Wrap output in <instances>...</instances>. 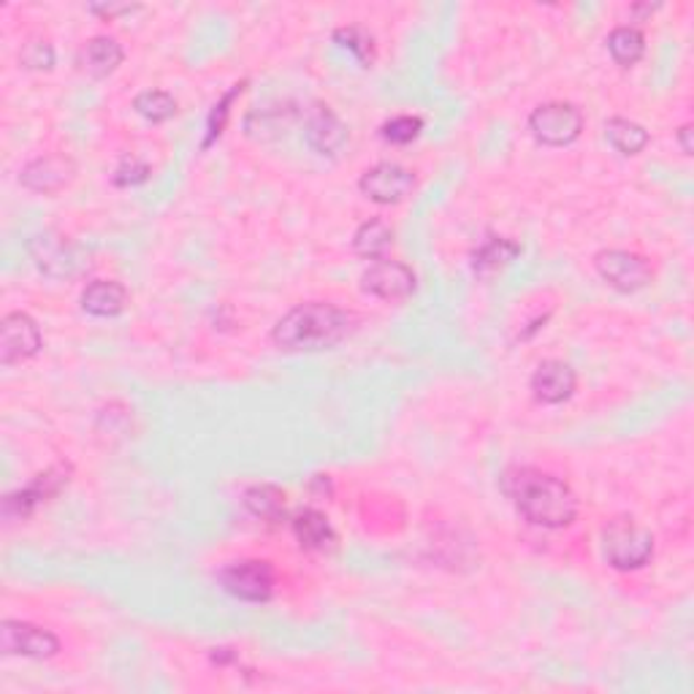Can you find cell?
Wrapping results in <instances>:
<instances>
[{"mask_svg": "<svg viewBox=\"0 0 694 694\" xmlns=\"http://www.w3.org/2000/svg\"><path fill=\"white\" fill-rule=\"evenodd\" d=\"M505 494L529 524L542 529L570 527L578 516V497L564 480L532 467L508 469L503 478Z\"/></svg>", "mask_w": 694, "mask_h": 694, "instance_id": "cell-1", "label": "cell"}, {"mask_svg": "<svg viewBox=\"0 0 694 694\" xmlns=\"http://www.w3.org/2000/svg\"><path fill=\"white\" fill-rule=\"evenodd\" d=\"M350 329H353V318L345 310L325 301H310L282 315L271 331V340L277 348L291 350V353H318V350L340 345Z\"/></svg>", "mask_w": 694, "mask_h": 694, "instance_id": "cell-2", "label": "cell"}, {"mask_svg": "<svg viewBox=\"0 0 694 694\" xmlns=\"http://www.w3.org/2000/svg\"><path fill=\"white\" fill-rule=\"evenodd\" d=\"M602 557L613 570H641L654 557V537L632 518H615L602 529Z\"/></svg>", "mask_w": 694, "mask_h": 694, "instance_id": "cell-3", "label": "cell"}, {"mask_svg": "<svg viewBox=\"0 0 694 694\" xmlns=\"http://www.w3.org/2000/svg\"><path fill=\"white\" fill-rule=\"evenodd\" d=\"M529 131L546 147H567L581 136L583 114L581 108L564 101H551L529 114Z\"/></svg>", "mask_w": 694, "mask_h": 694, "instance_id": "cell-4", "label": "cell"}, {"mask_svg": "<svg viewBox=\"0 0 694 694\" xmlns=\"http://www.w3.org/2000/svg\"><path fill=\"white\" fill-rule=\"evenodd\" d=\"M222 589L231 597L245 602H267L275 594V570L269 561L261 559H241L231 561L220 570Z\"/></svg>", "mask_w": 694, "mask_h": 694, "instance_id": "cell-5", "label": "cell"}, {"mask_svg": "<svg viewBox=\"0 0 694 694\" xmlns=\"http://www.w3.org/2000/svg\"><path fill=\"white\" fill-rule=\"evenodd\" d=\"M71 467L69 464H58V467H50L46 473L35 475L33 480L28 483L20 491L9 494L3 499V518L6 521H17V518H28L39 505L50 503L52 497H58L63 491V486L69 483Z\"/></svg>", "mask_w": 694, "mask_h": 694, "instance_id": "cell-6", "label": "cell"}, {"mask_svg": "<svg viewBox=\"0 0 694 694\" xmlns=\"http://www.w3.org/2000/svg\"><path fill=\"white\" fill-rule=\"evenodd\" d=\"M602 280L621 293H635L651 282V267L643 256L626 250H602L594 256Z\"/></svg>", "mask_w": 694, "mask_h": 694, "instance_id": "cell-7", "label": "cell"}, {"mask_svg": "<svg viewBox=\"0 0 694 694\" xmlns=\"http://www.w3.org/2000/svg\"><path fill=\"white\" fill-rule=\"evenodd\" d=\"M0 651L6 656H28V660H50L60 651V641L50 630L28 624V621L6 619L0 624Z\"/></svg>", "mask_w": 694, "mask_h": 694, "instance_id": "cell-8", "label": "cell"}, {"mask_svg": "<svg viewBox=\"0 0 694 694\" xmlns=\"http://www.w3.org/2000/svg\"><path fill=\"white\" fill-rule=\"evenodd\" d=\"M41 350V329L25 312H9L0 321V364L14 366Z\"/></svg>", "mask_w": 694, "mask_h": 694, "instance_id": "cell-9", "label": "cell"}, {"mask_svg": "<svg viewBox=\"0 0 694 694\" xmlns=\"http://www.w3.org/2000/svg\"><path fill=\"white\" fill-rule=\"evenodd\" d=\"M33 263L44 271L52 280H65V277H74L82 269V256L69 239L58 237V234L46 231L33 237L28 245Z\"/></svg>", "mask_w": 694, "mask_h": 694, "instance_id": "cell-10", "label": "cell"}, {"mask_svg": "<svg viewBox=\"0 0 694 694\" xmlns=\"http://www.w3.org/2000/svg\"><path fill=\"white\" fill-rule=\"evenodd\" d=\"M361 193L374 204H400L410 196V190L415 187L413 172L400 166V163H377L370 172L361 174Z\"/></svg>", "mask_w": 694, "mask_h": 694, "instance_id": "cell-11", "label": "cell"}, {"mask_svg": "<svg viewBox=\"0 0 694 694\" xmlns=\"http://www.w3.org/2000/svg\"><path fill=\"white\" fill-rule=\"evenodd\" d=\"M361 288L366 293L377 296L385 301H402L415 291V271L402 261H389L380 258L361 277Z\"/></svg>", "mask_w": 694, "mask_h": 694, "instance_id": "cell-12", "label": "cell"}, {"mask_svg": "<svg viewBox=\"0 0 694 694\" xmlns=\"http://www.w3.org/2000/svg\"><path fill=\"white\" fill-rule=\"evenodd\" d=\"M76 166L74 160L65 158V155H44V158L30 160L20 174V183L33 193H44V196H52V193L63 190L65 185L74 179Z\"/></svg>", "mask_w": 694, "mask_h": 694, "instance_id": "cell-13", "label": "cell"}, {"mask_svg": "<svg viewBox=\"0 0 694 694\" xmlns=\"http://www.w3.org/2000/svg\"><path fill=\"white\" fill-rule=\"evenodd\" d=\"M304 138L312 153L331 158L348 144V125L329 106H315L304 123Z\"/></svg>", "mask_w": 694, "mask_h": 694, "instance_id": "cell-14", "label": "cell"}, {"mask_svg": "<svg viewBox=\"0 0 694 694\" xmlns=\"http://www.w3.org/2000/svg\"><path fill=\"white\" fill-rule=\"evenodd\" d=\"M576 370L564 361L548 359L532 374V394L542 404H561L576 394Z\"/></svg>", "mask_w": 694, "mask_h": 694, "instance_id": "cell-15", "label": "cell"}, {"mask_svg": "<svg viewBox=\"0 0 694 694\" xmlns=\"http://www.w3.org/2000/svg\"><path fill=\"white\" fill-rule=\"evenodd\" d=\"M128 304V291L114 280H95L82 291V310L95 318H114Z\"/></svg>", "mask_w": 694, "mask_h": 694, "instance_id": "cell-16", "label": "cell"}, {"mask_svg": "<svg viewBox=\"0 0 694 694\" xmlns=\"http://www.w3.org/2000/svg\"><path fill=\"white\" fill-rule=\"evenodd\" d=\"M291 527H293L296 540H299V546L307 548V551H325V548L334 546V540H336L329 518H325L321 510H312V508L299 510L293 516Z\"/></svg>", "mask_w": 694, "mask_h": 694, "instance_id": "cell-17", "label": "cell"}, {"mask_svg": "<svg viewBox=\"0 0 694 694\" xmlns=\"http://www.w3.org/2000/svg\"><path fill=\"white\" fill-rule=\"evenodd\" d=\"M125 52L120 46L117 39H108V35H95L93 41H87L84 46V69L95 76V80H104V76L114 74L117 65L123 63Z\"/></svg>", "mask_w": 694, "mask_h": 694, "instance_id": "cell-18", "label": "cell"}, {"mask_svg": "<svg viewBox=\"0 0 694 694\" xmlns=\"http://www.w3.org/2000/svg\"><path fill=\"white\" fill-rule=\"evenodd\" d=\"M391 245H394V231H391L389 222L377 220V217L361 222L359 231H355L353 237L355 256L366 258V261H380V258L389 252Z\"/></svg>", "mask_w": 694, "mask_h": 694, "instance_id": "cell-19", "label": "cell"}, {"mask_svg": "<svg viewBox=\"0 0 694 694\" xmlns=\"http://www.w3.org/2000/svg\"><path fill=\"white\" fill-rule=\"evenodd\" d=\"M245 508L250 510V516L261 518L267 524H277L282 516H286V491H280L277 486H250L241 497Z\"/></svg>", "mask_w": 694, "mask_h": 694, "instance_id": "cell-20", "label": "cell"}, {"mask_svg": "<svg viewBox=\"0 0 694 694\" xmlns=\"http://www.w3.org/2000/svg\"><path fill=\"white\" fill-rule=\"evenodd\" d=\"M518 252H521V247H518L516 241L491 237L488 241H483L478 250H475L473 267L480 277H488V275H494V271L508 267L510 261H516Z\"/></svg>", "mask_w": 694, "mask_h": 694, "instance_id": "cell-21", "label": "cell"}, {"mask_svg": "<svg viewBox=\"0 0 694 694\" xmlns=\"http://www.w3.org/2000/svg\"><path fill=\"white\" fill-rule=\"evenodd\" d=\"M605 138L615 153L638 155L643 153L645 144H649V131H645L643 125L632 123V120L611 117L605 123Z\"/></svg>", "mask_w": 694, "mask_h": 694, "instance_id": "cell-22", "label": "cell"}, {"mask_svg": "<svg viewBox=\"0 0 694 694\" xmlns=\"http://www.w3.org/2000/svg\"><path fill=\"white\" fill-rule=\"evenodd\" d=\"M608 50H611V58L621 69H630L645 54V39L638 28L621 25L608 35Z\"/></svg>", "mask_w": 694, "mask_h": 694, "instance_id": "cell-23", "label": "cell"}, {"mask_svg": "<svg viewBox=\"0 0 694 694\" xmlns=\"http://www.w3.org/2000/svg\"><path fill=\"white\" fill-rule=\"evenodd\" d=\"M134 108L149 123H166L177 114V101L163 90H144L134 99Z\"/></svg>", "mask_w": 694, "mask_h": 694, "instance_id": "cell-24", "label": "cell"}, {"mask_svg": "<svg viewBox=\"0 0 694 694\" xmlns=\"http://www.w3.org/2000/svg\"><path fill=\"white\" fill-rule=\"evenodd\" d=\"M334 41L342 46V50H348L350 54H353L361 65H366V69L374 63V39L370 30H364L359 25L340 28L334 33Z\"/></svg>", "mask_w": 694, "mask_h": 694, "instance_id": "cell-25", "label": "cell"}, {"mask_svg": "<svg viewBox=\"0 0 694 694\" xmlns=\"http://www.w3.org/2000/svg\"><path fill=\"white\" fill-rule=\"evenodd\" d=\"M421 128H424V120L410 117V114H400V117L389 120V123L380 128V136L391 144H410L413 138H418Z\"/></svg>", "mask_w": 694, "mask_h": 694, "instance_id": "cell-26", "label": "cell"}, {"mask_svg": "<svg viewBox=\"0 0 694 694\" xmlns=\"http://www.w3.org/2000/svg\"><path fill=\"white\" fill-rule=\"evenodd\" d=\"M20 63L28 71H50L54 65V50L46 39H28L20 50Z\"/></svg>", "mask_w": 694, "mask_h": 694, "instance_id": "cell-27", "label": "cell"}, {"mask_svg": "<svg viewBox=\"0 0 694 694\" xmlns=\"http://www.w3.org/2000/svg\"><path fill=\"white\" fill-rule=\"evenodd\" d=\"M147 177H149L147 163H144L142 158H136V155H131V158L120 160V166L114 168L112 179L117 187H134V185L147 183Z\"/></svg>", "mask_w": 694, "mask_h": 694, "instance_id": "cell-28", "label": "cell"}, {"mask_svg": "<svg viewBox=\"0 0 694 694\" xmlns=\"http://www.w3.org/2000/svg\"><path fill=\"white\" fill-rule=\"evenodd\" d=\"M136 6H90V11L93 14H104V17H117V14H128V11H134Z\"/></svg>", "mask_w": 694, "mask_h": 694, "instance_id": "cell-29", "label": "cell"}, {"mask_svg": "<svg viewBox=\"0 0 694 694\" xmlns=\"http://www.w3.org/2000/svg\"><path fill=\"white\" fill-rule=\"evenodd\" d=\"M679 144H681V153H684V155L694 153V147H692V125H681V128H679Z\"/></svg>", "mask_w": 694, "mask_h": 694, "instance_id": "cell-30", "label": "cell"}]
</instances>
